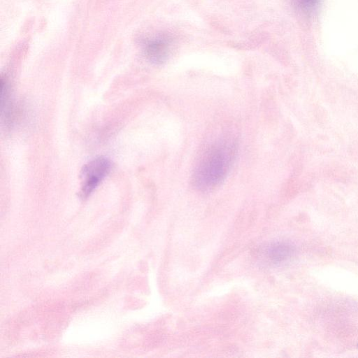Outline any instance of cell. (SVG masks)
<instances>
[{
  "mask_svg": "<svg viewBox=\"0 0 358 358\" xmlns=\"http://www.w3.org/2000/svg\"><path fill=\"white\" fill-rule=\"evenodd\" d=\"M234 153L232 145L226 141L210 147L196 170L195 180L197 185L207 189L219 183L229 169Z\"/></svg>",
  "mask_w": 358,
  "mask_h": 358,
  "instance_id": "1",
  "label": "cell"
},
{
  "mask_svg": "<svg viewBox=\"0 0 358 358\" xmlns=\"http://www.w3.org/2000/svg\"><path fill=\"white\" fill-rule=\"evenodd\" d=\"M296 3L303 8H309L314 6L317 0H296Z\"/></svg>",
  "mask_w": 358,
  "mask_h": 358,
  "instance_id": "4",
  "label": "cell"
},
{
  "mask_svg": "<svg viewBox=\"0 0 358 358\" xmlns=\"http://www.w3.org/2000/svg\"><path fill=\"white\" fill-rule=\"evenodd\" d=\"M109 159L100 157L84 165L80 173V195L89 196L100 184L110 171Z\"/></svg>",
  "mask_w": 358,
  "mask_h": 358,
  "instance_id": "2",
  "label": "cell"
},
{
  "mask_svg": "<svg viewBox=\"0 0 358 358\" xmlns=\"http://www.w3.org/2000/svg\"><path fill=\"white\" fill-rule=\"evenodd\" d=\"M142 45L148 59L159 64L164 62L169 55L171 41L164 35H156L144 38Z\"/></svg>",
  "mask_w": 358,
  "mask_h": 358,
  "instance_id": "3",
  "label": "cell"
}]
</instances>
